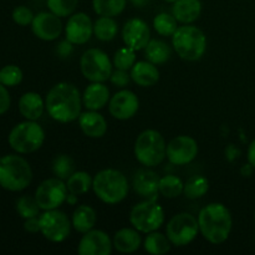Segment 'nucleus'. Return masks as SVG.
<instances>
[{"label": "nucleus", "mask_w": 255, "mask_h": 255, "mask_svg": "<svg viewBox=\"0 0 255 255\" xmlns=\"http://www.w3.org/2000/svg\"><path fill=\"white\" fill-rule=\"evenodd\" d=\"M110 80L115 86L125 87L128 85L129 80H131V74H128V71H126V70L116 69L115 71H112Z\"/></svg>", "instance_id": "41"}, {"label": "nucleus", "mask_w": 255, "mask_h": 255, "mask_svg": "<svg viewBox=\"0 0 255 255\" xmlns=\"http://www.w3.org/2000/svg\"><path fill=\"white\" fill-rule=\"evenodd\" d=\"M32 181L29 162L19 154H6L0 158V186L10 192H21Z\"/></svg>", "instance_id": "3"}, {"label": "nucleus", "mask_w": 255, "mask_h": 255, "mask_svg": "<svg viewBox=\"0 0 255 255\" xmlns=\"http://www.w3.org/2000/svg\"><path fill=\"white\" fill-rule=\"evenodd\" d=\"M134 64H136V54H134V50L131 49V47H121V49L115 52L114 65L116 69L128 71Z\"/></svg>", "instance_id": "37"}, {"label": "nucleus", "mask_w": 255, "mask_h": 255, "mask_svg": "<svg viewBox=\"0 0 255 255\" xmlns=\"http://www.w3.org/2000/svg\"><path fill=\"white\" fill-rule=\"evenodd\" d=\"M10 104H11V99H10L9 91L6 86L0 84V115H4L10 109Z\"/></svg>", "instance_id": "42"}, {"label": "nucleus", "mask_w": 255, "mask_h": 255, "mask_svg": "<svg viewBox=\"0 0 255 255\" xmlns=\"http://www.w3.org/2000/svg\"><path fill=\"white\" fill-rule=\"evenodd\" d=\"M0 158H1V157H0Z\"/></svg>", "instance_id": "50"}, {"label": "nucleus", "mask_w": 255, "mask_h": 255, "mask_svg": "<svg viewBox=\"0 0 255 255\" xmlns=\"http://www.w3.org/2000/svg\"><path fill=\"white\" fill-rule=\"evenodd\" d=\"M114 243L109 234L99 229H91V231L84 233L79 243L80 255H109L111 254Z\"/></svg>", "instance_id": "17"}, {"label": "nucleus", "mask_w": 255, "mask_h": 255, "mask_svg": "<svg viewBox=\"0 0 255 255\" xmlns=\"http://www.w3.org/2000/svg\"><path fill=\"white\" fill-rule=\"evenodd\" d=\"M254 217H255V214H254Z\"/></svg>", "instance_id": "49"}, {"label": "nucleus", "mask_w": 255, "mask_h": 255, "mask_svg": "<svg viewBox=\"0 0 255 255\" xmlns=\"http://www.w3.org/2000/svg\"><path fill=\"white\" fill-rule=\"evenodd\" d=\"M52 172L55 177L66 181L70 176L75 172V162L67 154H59L52 161Z\"/></svg>", "instance_id": "35"}, {"label": "nucleus", "mask_w": 255, "mask_h": 255, "mask_svg": "<svg viewBox=\"0 0 255 255\" xmlns=\"http://www.w3.org/2000/svg\"><path fill=\"white\" fill-rule=\"evenodd\" d=\"M79 0H47V7L60 17L69 16L76 10Z\"/></svg>", "instance_id": "38"}, {"label": "nucleus", "mask_w": 255, "mask_h": 255, "mask_svg": "<svg viewBox=\"0 0 255 255\" xmlns=\"http://www.w3.org/2000/svg\"><path fill=\"white\" fill-rule=\"evenodd\" d=\"M248 162L252 167L255 168V139L249 144L248 148Z\"/></svg>", "instance_id": "45"}, {"label": "nucleus", "mask_w": 255, "mask_h": 255, "mask_svg": "<svg viewBox=\"0 0 255 255\" xmlns=\"http://www.w3.org/2000/svg\"><path fill=\"white\" fill-rule=\"evenodd\" d=\"M127 0H92L95 12L100 16H117L125 10Z\"/></svg>", "instance_id": "31"}, {"label": "nucleus", "mask_w": 255, "mask_h": 255, "mask_svg": "<svg viewBox=\"0 0 255 255\" xmlns=\"http://www.w3.org/2000/svg\"><path fill=\"white\" fill-rule=\"evenodd\" d=\"M10 147L20 154L32 153L42 146L45 132L36 121L26 120L17 124L7 137Z\"/></svg>", "instance_id": "7"}, {"label": "nucleus", "mask_w": 255, "mask_h": 255, "mask_svg": "<svg viewBox=\"0 0 255 255\" xmlns=\"http://www.w3.org/2000/svg\"><path fill=\"white\" fill-rule=\"evenodd\" d=\"M167 144L163 136L156 129L141 132L134 142V157L144 167H156L166 158Z\"/></svg>", "instance_id": "6"}, {"label": "nucleus", "mask_w": 255, "mask_h": 255, "mask_svg": "<svg viewBox=\"0 0 255 255\" xmlns=\"http://www.w3.org/2000/svg\"><path fill=\"white\" fill-rule=\"evenodd\" d=\"M198 156V143L191 136H177L167 144L166 157L174 166H186Z\"/></svg>", "instance_id": "13"}, {"label": "nucleus", "mask_w": 255, "mask_h": 255, "mask_svg": "<svg viewBox=\"0 0 255 255\" xmlns=\"http://www.w3.org/2000/svg\"><path fill=\"white\" fill-rule=\"evenodd\" d=\"M131 79L138 86L149 87L153 86L159 80V71L151 61H138L132 66Z\"/></svg>", "instance_id": "23"}, {"label": "nucleus", "mask_w": 255, "mask_h": 255, "mask_svg": "<svg viewBox=\"0 0 255 255\" xmlns=\"http://www.w3.org/2000/svg\"><path fill=\"white\" fill-rule=\"evenodd\" d=\"M45 102L37 92H26L19 100V111L22 117L30 121H36L42 116Z\"/></svg>", "instance_id": "25"}, {"label": "nucleus", "mask_w": 255, "mask_h": 255, "mask_svg": "<svg viewBox=\"0 0 255 255\" xmlns=\"http://www.w3.org/2000/svg\"><path fill=\"white\" fill-rule=\"evenodd\" d=\"M92 181L87 172L85 171H79L74 172L69 178L66 179V186L69 189L70 193H74L76 196H81V194L87 193L90 191V188L92 187Z\"/></svg>", "instance_id": "30"}, {"label": "nucleus", "mask_w": 255, "mask_h": 255, "mask_svg": "<svg viewBox=\"0 0 255 255\" xmlns=\"http://www.w3.org/2000/svg\"><path fill=\"white\" fill-rule=\"evenodd\" d=\"M172 46L181 59L197 61L207 50V37L199 27L184 24L172 35Z\"/></svg>", "instance_id": "5"}, {"label": "nucleus", "mask_w": 255, "mask_h": 255, "mask_svg": "<svg viewBox=\"0 0 255 255\" xmlns=\"http://www.w3.org/2000/svg\"><path fill=\"white\" fill-rule=\"evenodd\" d=\"M202 12L201 0H177L172 6V15L182 24H192Z\"/></svg>", "instance_id": "22"}, {"label": "nucleus", "mask_w": 255, "mask_h": 255, "mask_svg": "<svg viewBox=\"0 0 255 255\" xmlns=\"http://www.w3.org/2000/svg\"><path fill=\"white\" fill-rule=\"evenodd\" d=\"M97 221V214L92 207L87 206V204H82L75 209L74 214H72L71 223L72 227L79 233H86V232L94 229L95 224Z\"/></svg>", "instance_id": "26"}, {"label": "nucleus", "mask_w": 255, "mask_h": 255, "mask_svg": "<svg viewBox=\"0 0 255 255\" xmlns=\"http://www.w3.org/2000/svg\"><path fill=\"white\" fill-rule=\"evenodd\" d=\"M146 59L154 65H161L168 61L172 56V49L163 40H149L144 47Z\"/></svg>", "instance_id": "27"}, {"label": "nucleus", "mask_w": 255, "mask_h": 255, "mask_svg": "<svg viewBox=\"0 0 255 255\" xmlns=\"http://www.w3.org/2000/svg\"><path fill=\"white\" fill-rule=\"evenodd\" d=\"M92 189L100 201L117 204L128 194V181L122 172L114 168L100 171L92 181Z\"/></svg>", "instance_id": "4"}, {"label": "nucleus", "mask_w": 255, "mask_h": 255, "mask_svg": "<svg viewBox=\"0 0 255 255\" xmlns=\"http://www.w3.org/2000/svg\"><path fill=\"white\" fill-rule=\"evenodd\" d=\"M40 209L41 208H40L39 204H37L35 196L31 197L29 196V194H25V196H21L16 201L17 214L24 219L37 217L39 216Z\"/></svg>", "instance_id": "36"}, {"label": "nucleus", "mask_w": 255, "mask_h": 255, "mask_svg": "<svg viewBox=\"0 0 255 255\" xmlns=\"http://www.w3.org/2000/svg\"><path fill=\"white\" fill-rule=\"evenodd\" d=\"M69 194L66 183L57 177L47 178L40 183L35 191V198L37 204L42 211L56 209L66 202V197Z\"/></svg>", "instance_id": "12"}, {"label": "nucleus", "mask_w": 255, "mask_h": 255, "mask_svg": "<svg viewBox=\"0 0 255 255\" xmlns=\"http://www.w3.org/2000/svg\"><path fill=\"white\" fill-rule=\"evenodd\" d=\"M31 30L34 35L44 41L56 40L62 32V22L60 16L54 12L42 11L35 15L31 22Z\"/></svg>", "instance_id": "18"}, {"label": "nucleus", "mask_w": 255, "mask_h": 255, "mask_svg": "<svg viewBox=\"0 0 255 255\" xmlns=\"http://www.w3.org/2000/svg\"><path fill=\"white\" fill-rule=\"evenodd\" d=\"M142 238L136 228H122L114 237V248L120 253L129 254L138 251Z\"/></svg>", "instance_id": "24"}, {"label": "nucleus", "mask_w": 255, "mask_h": 255, "mask_svg": "<svg viewBox=\"0 0 255 255\" xmlns=\"http://www.w3.org/2000/svg\"><path fill=\"white\" fill-rule=\"evenodd\" d=\"M199 232L198 219L191 213H178L167 223L166 233L174 247H186L196 239Z\"/></svg>", "instance_id": "10"}, {"label": "nucleus", "mask_w": 255, "mask_h": 255, "mask_svg": "<svg viewBox=\"0 0 255 255\" xmlns=\"http://www.w3.org/2000/svg\"><path fill=\"white\" fill-rule=\"evenodd\" d=\"M166 2H171V4H173L174 1H177V0H164Z\"/></svg>", "instance_id": "48"}, {"label": "nucleus", "mask_w": 255, "mask_h": 255, "mask_svg": "<svg viewBox=\"0 0 255 255\" xmlns=\"http://www.w3.org/2000/svg\"><path fill=\"white\" fill-rule=\"evenodd\" d=\"M199 232L212 244H222L231 234L233 219L229 209L222 203L203 207L198 216Z\"/></svg>", "instance_id": "2"}, {"label": "nucleus", "mask_w": 255, "mask_h": 255, "mask_svg": "<svg viewBox=\"0 0 255 255\" xmlns=\"http://www.w3.org/2000/svg\"><path fill=\"white\" fill-rule=\"evenodd\" d=\"M153 27L161 36H172L178 29V21L168 12H159L154 16Z\"/></svg>", "instance_id": "34"}, {"label": "nucleus", "mask_w": 255, "mask_h": 255, "mask_svg": "<svg viewBox=\"0 0 255 255\" xmlns=\"http://www.w3.org/2000/svg\"><path fill=\"white\" fill-rule=\"evenodd\" d=\"M119 32V25L111 16H100L94 24V34L101 41H111Z\"/></svg>", "instance_id": "29"}, {"label": "nucleus", "mask_w": 255, "mask_h": 255, "mask_svg": "<svg viewBox=\"0 0 255 255\" xmlns=\"http://www.w3.org/2000/svg\"><path fill=\"white\" fill-rule=\"evenodd\" d=\"M71 51H72V44L69 41V40L62 41L61 44L57 45V52H59V55H61L62 57L69 56V55L71 54Z\"/></svg>", "instance_id": "44"}, {"label": "nucleus", "mask_w": 255, "mask_h": 255, "mask_svg": "<svg viewBox=\"0 0 255 255\" xmlns=\"http://www.w3.org/2000/svg\"><path fill=\"white\" fill-rule=\"evenodd\" d=\"M209 189V182L203 176H193L184 183L183 193L189 199H198L206 196Z\"/></svg>", "instance_id": "32"}, {"label": "nucleus", "mask_w": 255, "mask_h": 255, "mask_svg": "<svg viewBox=\"0 0 255 255\" xmlns=\"http://www.w3.org/2000/svg\"><path fill=\"white\" fill-rule=\"evenodd\" d=\"M122 40L126 46L131 47L134 51L144 49L151 40L148 24L138 17L129 19L122 27Z\"/></svg>", "instance_id": "16"}, {"label": "nucleus", "mask_w": 255, "mask_h": 255, "mask_svg": "<svg viewBox=\"0 0 255 255\" xmlns=\"http://www.w3.org/2000/svg\"><path fill=\"white\" fill-rule=\"evenodd\" d=\"M139 109V100L129 90H121L111 96L109 102L110 114L114 119L126 121L132 119Z\"/></svg>", "instance_id": "14"}, {"label": "nucleus", "mask_w": 255, "mask_h": 255, "mask_svg": "<svg viewBox=\"0 0 255 255\" xmlns=\"http://www.w3.org/2000/svg\"><path fill=\"white\" fill-rule=\"evenodd\" d=\"M40 219V233L52 243H61L66 241L71 232L72 223L69 217L59 209L45 211Z\"/></svg>", "instance_id": "11"}, {"label": "nucleus", "mask_w": 255, "mask_h": 255, "mask_svg": "<svg viewBox=\"0 0 255 255\" xmlns=\"http://www.w3.org/2000/svg\"><path fill=\"white\" fill-rule=\"evenodd\" d=\"M82 96L79 89L70 82H59L50 89L45 100V109L52 120L61 124L79 120Z\"/></svg>", "instance_id": "1"}, {"label": "nucleus", "mask_w": 255, "mask_h": 255, "mask_svg": "<svg viewBox=\"0 0 255 255\" xmlns=\"http://www.w3.org/2000/svg\"><path fill=\"white\" fill-rule=\"evenodd\" d=\"M81 72L91 82H105L111 77L112 64L109 55L101 49L86 50L80 60Z\"/></svg>", "instance_id": "9"}, {"label": "nucleus", "mask_w": 255, "mask_h": 255, "mask_svg": "<svg viewBox=\"0 0 255 255\" xmlns=\"http://www.w3.org/2000/svg\"><path fill=\"white\" fill-rule=\"evenodd\" d=\"M129 222L138 232L148 234L164 223V211L156 199H144L131 209Z\"/></svg>", "instance_id": "8"}, {"label": "nucleus", "mask_w": 255, "mask_h": 255, "mask_svg": "<svg viewBox=\"0 0 255 255\" xmlns=\"http://www.w3.org/2000/svg\"><path fill=\"white\" fill-rule=\"evenodd\" d=\"M22 81V71L16 65H6L0 69V84L4 86H16Z\"/></svg>", "instance_id": "39"}, {"label": "nucleus", "mask_w": 255, "mask_h": 255, "mask_svg": "<svg viewBox=\"0 0 255 255\" xmlns=\"http://www.w3.org/2000/svg\"><path fill=\"white\" fill-rule=\"evenodd\" d=\"M79 126L81 131L91 138H101L107 132V122L105 117L92 110L81 112L79 116Z\"/></svg>", "instance_id": "20"}, {"label": "nucleus", "mask_w": 255, "mask_h": 255, "mask_svg": "<svg viewBox=\"0 0 255 255\" xmlns=\"http://www.w3.org/2000/svg\"><path fill=\"white\" fill-rule=\"evenodd\" d=\"M133 188L139 197L144 199H157L159 192V178L148 167L139 169L133 177Z\"/></svg>", "instance_id": "19"}, {"label": "nucleus", "mask_w": 255, "mask_h": 255, "mask_svg": "<svg viewBox=\"0 0 255 255\" xmlns=\"http://www.w3.org/2000/svg\"><path fill=\"white\" fill-rule=\"evenodd\" d=\"M184 183L181 178L168 174L159 178V193L166 198H177L183 193Z\"/></svg>", "instance_id": "33"}, {"label": "nucleus", "mask_w": 255, "mask_h": 255, "mask_svg": "<svg viewBox=\"0 0 255 255\" xmlns=\"http://www.w3.org/2000/svg\"><path fill=\"white\" fill-rule=\"evenodd\" d=\"M66 202L69 204H72V206H74V204L77 203V196L76 194L70 193L69 192V194H67V197H66Z\"/></svg>", "instance_id": "47"}, {"label": "nucleus", "mask_w": 255, "mask_h": 255, "mask_svg": "<svg viewBox=\"0 0 255 255\" xmlns=\"http://www.w3.org/2000/svg\"><path fill=\"white\" fill-rule=\"evenodd\" d=\"M66 40L72 45H84L94 34V24L91 17L85 12H76L70 16L65 26Z\"/></svg>", "instance_id": "15"}, {"label": "nucleus", "mask_w": 255, "mask_h": 255, "mask_svg": "<svg viewBox=\"0 0 255 255\" xmlns=\"http://www.w3.org/2000/svg\"><path fill=\"white\" fill-rule=\"evenodd\" d=\"M132 5H134L136 7H143L146 5H148L151 2V0H129Z\"/></svg>", "instance_id": "46"}, {"label": "nucleus", "mask_w": 255, "mask_h": 255, "mask_svg": "<svg viewBox=\"0 0 255 255\" xmlns=\"http://www.w3.org/2000/svg\"><path fill=\"white\" fill-rule=\"evenodd\" d=\"M24 229L29 233H37L40 232V219L39 217H32V218L25 219Z\"/></svg>", "instance_id": "43"}, {"label": "nucleus", "mask_w": 255, "mask_h": 255, "mask_svg": "<svg viewBox=\"0 0 255 255\" xmlns=\"http://www.w3.org/2000/svg\"><path fill=\"white\" fill-rule=\"evenodd\" d=\"M110 90L104 82H92L85 89L82 95V104L87 110L99 111L110 102Z\"/></svg>", "instance_id": "21"}, {"label": "nucleus", "mask_w": 255, "mask_h": 255, "mask_svg": "<svg viewBox=\"0 0 255 255\" xmlns=\"http://www.w3.org/2000/svg\"><path fill=\"white\" fill-rule=\"evenodd\" d=\"M12 20L16 22L20 26H26V25H30L34 20V14H32L31 10L29 7L24 6V5H20V6H16L14 10H12Z\"/></svg>", "instance_id": "40"}, {"label": "nucleus", "mask_w": 255, "mask_h": 255, "mask_svg": "<svg viewBox=\"0 0 255 255\" xmlns=\"http://www.w3.org/2000/svg\"><path fill=\"white\" fill-rule=\"evenodd\" d=\"M171 242L168 237L158 232H151L143 242V248L147 253L153 255H163L171 249Z\"/></svg>", "instance_id": "28"}]
</instances>
